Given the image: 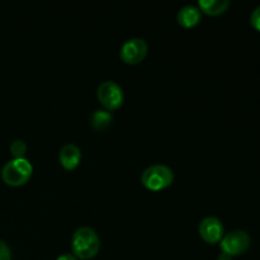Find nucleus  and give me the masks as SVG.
I'll return each instance as SVG.
<instances>
[{"mask_svg":"<svg viewBox=\"0 0 260 260\" xmlns=\"http://www.w3.org/2000/svg\"><path fill=\"white\" fill-rule=\"evenodd\" d=\"M71 248L78 259L88 260L94 258L101 249V240L95 231L90 228H80L74 233Z\"/></svg>","mask_w":260,"mask_h":260,"instance_id":"obj_1","label":"nucleus"},{"mask_svg":"<svg viewBox=\"0 0 260 260\" xmlns=\"http://www.w3.org/2000/svg\"><path fill=\"white\" fill-rule=\"evenodd\" d=\"M33 167L27 159H13L8 161L2 169V178L8 185L20 187L30 179Z\"/></svg>","mask_w":260,"mask_h":260,"instance_id":"obj_2","label":"nucleus"},{"mask_svg":"<svg viewBox=\"0 0 260 260\" xmlns=\"http://www.w3.org/2000/svg\"><path fill=\"white\" fill-rule=\"evenodd\" d=\"M141 182L145 188L152 190V192H157V190H162L173 184L174 173L167 165H151L142 173Z\"/></svg>","mask_w":260,"mask_h":260,"instance_id":"obj_3","label":"nucleus"},{"mask_svg":"<svg viewBox=\"0 0 260 260\" xmlns=\"http://www.w3.org/2000/svg\"><path fill=\"white\" fill-rule=\"evenodd\" d=\"M96 96L102 106L106 107L108 111H116L123 104L124 94L121 86L112 80L103 81L98 86L96 90Z\"/></svg>","mask_w":260,"mask_h":260,"instance_id":"obj_4","label":"nucleus"},{"mask_svg":"<svg viewBox=\"0 0 260 260\" xmlns=\"http://www.w3.org/2000/svg\"><path fill=\"white\" fill-rule=\"evenodd\" d=\"M221 250L230 256L241 255L250 246V236L244 230H234L221 239Z\"/></svg>","mask_w":260,"mask_h":260,"instance_id":"obj_5","label":"nucleus"},{"mask_svg":"<svg viewBox=\"0 0 260 260\" xmlns=\"http://www.w3.org/2000/svg\"><path fill=\"white\" fill-rule=\"evenodd\" d=\"M147 55V43L142 38H131L122 45L119 56L129 65L140 63Z\"/></svg>","mask_w":260,"mask_h":260,"instance_id":"obj_6","label":"nucleus"},{"mask_svg":"<svg viewBox=\"0 0 260 260\" xmlns=\"http://www.w3.org/2000/svg\"><path fill=\"white\" fill-rule=\"evenodd\" d=\"M200 235L207 244H217L223 238V226L218 218L216 217H206L201 221Z\"/></svg>","mask_w":260,"mask_h":260,"instance_id":"obj_7","label":"nucleus"},{"mask_svg":"<svg viewBox=\"0 0 260 260\" xmlns=\"http://www.w3.org/2000/svg\"><path fill=\"white\" fill-rule=\"evenodd\" d=\"M58 159H60V162L63 167V169L74 170L80 164L81 151L76 145L68 144L60 150Z\"/></svg>","mask_w":260,"mask_h":260,"instance_id":"obj_8","label":"nucleus"},{"mask_svg":"<svg viewBox=\"0 0 260 260\" xmlns=\"http://www.w3.org/2000/svg\"><path fill=\"white\" fill-rule=\"evenodd\" d=\"M202 19V13L200 8L194 5H185L178 12L177 20L182 27L184 28H193L198 24Z\"/></svg>","mask_w":260,"mask_h":260,"instance_id":"obj_9","label":"nucleus"},{"mask_svg":"<svg viewBox=\"0 0 260 260\" xmlns=\"http://www.w3.org/2000/svg\"><path fill=\"white\" fill-rule=\"evenodd\" d=\"M198 7L203 13L208 15H218L226 12L230 7L229 0H200Z\"/></svg>","mask_w":260,"mask_h":260,"instance_id":"obj_10","label":"nucleus"},{"mask_svg":"<svg viewBox=\"0 0 260 260\" xmlns=\"http://www.w3.org/2000/svg\"><path fill=\"white\" fill-rule=\"evenodd\" d=\"M112 121H113V116H112L111 112L103 111V109L94 111L93 114L90 116L91 127L98 129V131H103L107 127L111 126Z\"/></svg>","mask_w":260,"mask_h":260,"instance_id":"obj_11","label":"nucleus"},{"mask_svg":"<svg viewBox=\"0 0 260 260\" xmlns=\"http://www.w3.org/2000/svg\"><path fill=\"white\" fill-rule=\"evenodd\" d=\"M10 152L14 156V159H23L27 152V145L22 140H14L10 144Z\"/></svg>","mask_w":260,"mask_h":260,"instance_id":"obj_12","label":"nucleus"},{"mask_svg":"<svg viewBox=\"0 0 260 260\" xmlns=\"http://www.w3.org/2000/svg\"><path fill=\"white\" fill-rule=\"evenodd\" d=\"M0 260H12V253L5 241L0 239Z\"/></svg>","mask_w":260,"mask_h":260,"instance_id":"obj_13","label":"nucleus"},{"mask_svg":"<svg viewBox=\"0 0 260 260\" xmlns=\"http://www.w3.org/2000/svg\"><path fill=\"white\" fill-rule=\"evenodd\" d=\"M250 22H251V25L260 32V5L259 7H256L255 9H254V12L251 13Z\"/></svg>","mask_w":260,"mask_h":260,"instance_id":"obj_14","label":"nucleus"},{"mask_svg":"<svg viewBox=\"0 0 260 260\" xmlns=\"http://www.w3.org/2000/svg\"><path fill=\"white\" fill-rule=\"evenodd\" d=\"M56 260H78V258L74 254H62V255L58 256Z\"/></svg>","mask_w":260,"mask_h":260,"instance_id":"obj_15","label":"nucleus"},{"mask_svg":"<svg viewBox=\"0 0 260 260\" xmlns=\"http://www.w3.org/2000/svg\"><path fill=\"white\" fill-rule=\"evenodd\" d=\"M217 260H233V256H230L229 254H226V253H221L220 255H218Z\"/></svg>","mask_w":260,"mask_h":260,"instance_id":"obj_16","label":"nucleus"}]
</instances>
